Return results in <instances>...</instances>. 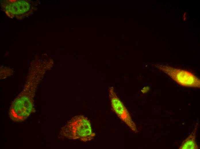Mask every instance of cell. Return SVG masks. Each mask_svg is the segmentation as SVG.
I'll list each match as a JSON object with an SVG mask.
<instances>
[{
  "label": "cell",
  "mask_w": 200,
  "mask_h": 149,
  "mask_svg": "<svg viewBox=\"0 0 200 149\" xmlns=\"http://www.w3.org/2000/svg\"><path fill=\"white\" fill-rule=\"evenodd\" d=\"M61 134L69 139L84 142L91 140L95 135L89 121L82 115L75 116L70 120L62 128Z\"/></svg>",
  "instance_id": "cell-1"
},
{
  "label": "cell",
  "mask_w": 200,
  "mask_h": 149,
  "mask_svg": "<svg viewBox=\"0 0 200 149\" xmlns=\"http://www.w3.org/2000/svg\"><path fill=\"white\" fill-rule=\"evenodd\" d=\"M156 67L180 85L200 88L199 79L189 71L163 65H158Z\"/></svg>",
  "instance_id": "cell-2"
},
{
  "label": "cell",
  "mask_w": 200,
  "mask_h": 149,
  "mask_svg": "<svg viewBox=\"0 0 200 149\" xmlns=\"http://www.w3.org/2000/svg\"><path fill=\"white\" fill-rule=\"evenodd\" d=\"M109 96L112 108L118 117L134 133L138 132L136 125L128 111L117 96L113 87L109 89Z\"/></svg>",
  "instance_id": "cell-3"
},
{
  "label": "cell",
  "mask_w": 200,
  "mask_h": 149,
  "mask_svg": "<svg viewBox=\"0 0 200 149\" xmlns=\"http://www.w3.org/2000/svg\"><path fill=\"white\" fill-rule=\"evenodd\" d=\"M8 0L4 3L3 8L10 17H24L30 15L33 11L29 1H27Z\"/></svg>",
  "instance_id": "cell-4"
},
{
  "label": "cell",
  "mask_w": 200,
  "mask_h": 149,
  "mask_svg": "<svg viewBox=\"0 0 200 149\" xmlns=\"http://www.w3.org/2000/svg\"><path fill=\"white\" fill-rule=\"evenodd\" d=\"M198 125V124L196 123L192 132L187 138L183 141L179 149H199V147L196 141V134Z\"/></svg>",
  "instance_id": "cell-5"
},
{
  "label": "cell",
  "mask_w": 200,
  "mask_h": 149,
  "mask_svg": "<svg viewBox=\"0 0 200 149\" xmlns=\"http://www.w3.org/2000/svg\"><path fill=\"white\" fill-rule=\"evenodd\" d=\"M186 12H185L183 15V19L184 20H185L186 19Z\"/></svg>",
  "instance_id": "cell-6"
}]
</instances>
